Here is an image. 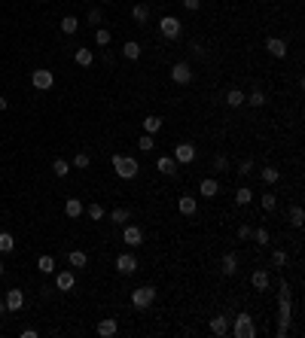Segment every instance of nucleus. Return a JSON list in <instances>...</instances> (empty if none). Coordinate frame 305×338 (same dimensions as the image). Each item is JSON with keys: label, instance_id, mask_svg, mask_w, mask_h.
I'll return each mask as SVG.
<instances>
[{"label": "nucleus", "instance_id": "f257e3e1", "mask_svg": "<svg viewBox=\"0 0 305 338\" xmlns=\"http://www.w3.org/2000/svg\"><path fill=\"white\" fill-rule=\"evenodd\" d=\"M290 320H293V292H290L287 280H281L278 283V329H275L278 338H284L290 332Z\"/></svg>", "mask_w": 305, "mask_h": 338}, {"label": "nucleus", "instance_id": "f03ea898", "mask_svg": "<svg viewBox=\"0 0 305 338\" xmlns=\"http://www.w3.org/2000/svg\"><path fill=\"white\" fill-rule=\"evenodd\" d=\"M113 171H116V177H119V180H134V177H137V171H140V165H137V159H134V156H122V153H116V156H113Z\"/></svg>", "mask_w": 305, "mask_h": 338}, {"label": "nucleus", "instance_id": "7ed1b4c3", "mask_svg": "<svg viewBox=\"0 0 305 338\" xmlns=\"http://www.w3.org/2000/svg\"><path fill=\"white\" fill-rule=\"evenodd\" d=\"M229 332H232L235 338H256L253 317H250V314H238V317H235V323L229 326Z\"/></svg>", "mask_w": 305, "mask_h": 338}, {"label": "nucleus", "instance_id": "20e7f679", "mask_svg": "<svg viewBox=\"0 0 305 338\" xmlns=\"http://www.w3.org/2000/svg\"><path fill=\"white\" fill-rule=\"evenodd\" d=\"M152 302H156V286H137L134 292H131V305L137 308V311H143V308H149Z\"/></svg>", "mask_w": 305, "mask_h": 338}, {"label": "nucleus", "instance_id": "39448f33", "mask_svg": "<svg viewBox=\"0 0 305 338\" xmlns=\"http://www.w3.org/2000/svg\"><path fill=\"white\" fill-rule=\"evenodd\" d=\"M31 86H34V89H40V92L52 89V86H55V73H52V70H46V67H37V70L31 73Z\"/></svg>", "mask_w": 305, "mask_h": 338}, {"label": "nucleus", "instance_id": "423d86ee", "mask_svg": "<svg viewBox=\"0 0 305 338\" xmlns=\"http://www.w3.org/2000/svg\"><path fill=\"white\" fill-rule=\"evenodd\" d=\"M180 19L177 16H162V22H159V34L165 37V40H177L180 37Z\"/></svg>", "mask_w": 305, "mask_h": 338}, {"label": "nucleus", "instance_id": "0eeeda50", "mask_svg": "<svg viewBox=\"0 0 305 338\" xmlns=\"http://www.w3.org/2000/svg\"><path fill=\"white\" fill-rule=\"evenodd\" d=\"M193 77H196V73H193V67H189V61H177L171 67V80L177 86H189V83H193Z\"/></svg>", "mask_w": 305, "mask_h": 338}, {"label": "nucleus", "instance_id": "6e6552de", "mask_svg": "<svg viewBox=\"0 0 305 338\" xmlns=\"http://www.w3.org/2000/svg\"><path fill=\"white\" fill-rule=\"evenodd\" d=\"M171 156H174L177 165H193V162H196V146H193V143H177Z\"/></svg>", "mask_w": 305, "mask_h": 338}, {"label": "nucleus", "instance_id": "1a4fd4ad", "mask_svg": "<svg viewBox=\"0 0 305 338\" xmlns=\"http://www.w3.org/2000/svg\"><path fill=\"white\" fill-rule=\"evenodd\" d=\"M122 244H128V247H140V244H143V229H140V225L125 222V229H122Z\"/></svg>", "mask_w": 305, "mask_h": 338}, {"label": "nucleus", "instance_id": "9d476101", "mask_svg": "<svg viewBox=\"0 0 305 338\" xmlns=\"http://www.w3.org/2000/svg\"><path fill=\"white\" fill-rule=\"evenodd\" d=\"M4 302H7V311H13V314H19L22 308H25V292L16 286V289H7V298H4Z\"/></svg>", "mask_w": 305, "mask_h": 338}, {"label": "nucleus", "instance_id": "9b49d317", "mask_svg": "<svg viewBox=\"0 0 305 338\" xmlns=\"http://www.w3.org/2000/svg\"><path fill=\"white\" fill-rule=\"evenodd\" d=\"M116 271H119V274H134V271H137V259H134L131 253H119V256H116Z\"/></svg>", "mask_w": 305, "mask_h": 338}, {"label": "nucleus", "instance_id": "f8f14e48", "mask_svg": "<svg viewBox=\"0 0 305 338\" xmlns=\"http://www.w3.org/2000/svg\"><path fill=\"white\" fill-rule=\"evenodd\" d=\"M250 286H253V289H259V292H265V289L272 286V277H269V271H265V268H256V271L250 274Z\"/></svg>", "mask_w": 305, "mask_h": 338}, {"label": "nucleus", "instance_id": "ddd939ff", "mask_svg": "<svg viewBox=\"0 0 305 338\" xmlns=\"http://www.w3.org/2000/svg\"><path fill=\"white\" fill-rule=\"evenodd\" d=\"M265 49H269L272 58H287V43L281 37H269V40H265Z\"/></svg>", "mask_w": 305, "mask_h": 338}, {"label": "nucleus", "instance_id": "4468645a", "mask_svg": "<svg viewBox=\"0 0 305 338\" xmlns=\"http://www.w3.org/2000/svg\"><path fill=\"white\" fill-rule=\"evenodd\" d=\"M220 271H223L226 277H235V274H238V256H235V253H226L223 262H220Z\"/></svg>", "mask_w": 305, "mask_h": 338}, {"label": "nucleus", "instance_id": "2eb2a0df", "mask_svg": "<svg viewBox=\"0 0 305 338\" xmlns=\"http://www.w3.org/2000/svg\"><path fill=\"white\" fill-rule=\"evenodd\" d=\"M199 195H205V198H217V195H220V183H217L214 177H205V180L199 183Z\"/></svg>", "mask_w": 305, "mask_h": 338}, {"label": "nucleus", "instance_id": "dca6fc26", "mask_svg": "<svg viewBox=\"0 0 305 338\" xmlns=\"http://www.w3.org/2000/svg\"><path fill=\"white\" fill-rule=\"evenodd\" d=\"M177 210H180L183 216H196V210H199V201H196L193 195H180V198H177Z\"/></svg>", "mask_w": 305, "mask_h": 338}, {"label": "nucleus", "instance_id": "f3484780", "mask_svg": "<svg viewBox=\"0 0 305 338\" xmlns=\"http://www.w3.org/2000/svg\"><path fill=\"white\" fill-rule=\"evenodd\" d=\"M119 332V323H116V317H104L101 323H98V335L101 338H113Z\"/></svg>", "mask_w": 305, "mask_h": 338}, {"label": "nucleus", "instance_id": "a211bd4d", "mask_svg": "<svg viewBox=\"0 0 305 338\" xmlns=\"http://www.w3.org/2000/svg\"><path fill=\"white\" fill-rule=\"evenodd\" d=\"M73 283H76V277H73V271H58L55 274V289H61V292H70L73 289Z\"/></svg>", "mask_w": 305, "mask_h": 338}, {"label": "nucleus", "instance_id": "6ab92c4d", "mask_svg": "<svg viewBox=\"0 0 305 338\" xmlns=\"http://www.w3.org/2000/svg\"><path fill=\"white\" fill-rule=\"evenodd\" d=\"M211 332L214 335H229V317H223V314H217V317H211Z\"/></svg>", "mask_w": 305, "mask_h": 338}, {"label": "nucleus", "instance_id": "aec40b11", "mask_svg": "<svg viewBox=\"0 0 305 338\" xmlns=\"http://www.w3.org/2000/svg\"><path fill=\"white\" fill-rule=\"evenodd\" d=\"M73 61H76V64H80V67H92V64H95V55H92V49H86V46H80V49H76V52H73Z\"/></svg>", "mask_w": 305, "mask_h": 338}, {"label": "nucleus", "instance_id": "412c9836", "mask_svg": "<svg viewBox=\"0 0 305 338\" xmlns=\"http://www.w3.org/2000/svg\"><path fill=\"white\" fill-rule=\"evenodd\" d=\"M83 210H86V207H83V201H80V198H67L64 213H67L70 219H80V216H83Z\"/></svg>", "mask_w": 305, "mask_h": 338}, {"label": "nucleus", "instance_id": "4be33fe9", "mask_svg": "<svg viewBox=\"0 0 305 338\" xmlns=\"http://www.w3.org/2000/svg\"><path fill=\"white\" fill-rule=\"evenodd\" d=\"M156 168H159L162 174H168V177H171V174H177V162H174V156H159V159H156Z\"/></svg>", "mask_w": 305, "mask_h": 338}, {"label": "nucleus", "instance_id": "5701e85b", "mask_svg": "<svg viewBox=\"0 0 305 338\" xmlns=\"http://www.w3.org/2000/svg\"><path fill=\"white\" fill-rule=\"evenodd\" d=\"M122 55H125L128 61H137V58H140V43H137V40H125V43H122Z\"/></svg>", "mask_w": 305, "mask_h": 338}, {"label": "nucleus", "instance_id": "b1692460", "mask_svg": "<svg viewBox=\"0 0 305 338\" xmlns=\"http://www.w3.org/2000/svg\"><path fill=\"white\" fill-rule=\"evenodd\" d=\"M131 19H134L137 25H146V22H149V7H146V4L131 7Z\"/></svg>", "mask_w": 305, "mask_h": 338}, {"label": "nucleus", "instance_id": "393cba45", "mask_svg": "<svg viewBox=\"0 0 305 338\" xmlns=\"http://www.w3.org/2000/svg\"><path fill=\"white\" fill-rule=\"evenodd\" d=\"M67 262H70L73 268H86V262H89V256H86L83 250H70V253H67Z\"/></svg>", "mask_w": 305, "mask_h": 338}, {"label": "nucleus", "instance_id": "a878e982", "mask_svg": "<svg viewBox=\"0 0 305 338\" xmlns=\"http://www.w3.org/2000/svg\"><path fill=\"white\" fill-rule=\"evenodd\" d=\"M37 268H40L43 274H55V259H52L49 253H43L40 259H37Z\"/></svg>", "mask_w": 305, "mask_h": 338}, {"label": "nucleus", "instance_id": "bb28decb", "mask_svg": "<svg viewBox=\"0 0 305 338\" xmlns=\"http://www.w3.org/2000/svg\"><path fill=\"white\" fill-rule=\"evenodd\" d=\"M61 31H64L67 37H73L76 31H80V22H76V16H64V19H61Z\"/></svg>", "mask_w": 305, "mask_h": 338}, {"label": "nucleus", "instance_id": "cd10ccee", "mask_svg": "<svg viewBox=\"0 0 305 338\" xmlns=\"http://www.w3.org/2000/svg\"><path fill=\"white\" fill-rule=\"evenodd\" d=\"M265 101H269V98H265L259 89H253L250 95H244V104H250V107H265Z\"/></svg>", "mask_w": 305, "mask_h": 338}, {"label": "nucleus", "instance_id": "c85d7f7f", "mask_svg": "<svg viewBox=\"0 0 305 338\" xmlns=\"http://www.w3.org/2000/svg\"><path fill=\"white\" fill-rule=\"evenodd\" d=\"M226 104H229V107H241V104H244V92H241V89H229V92H226Z\"/></svg>", "mask_w": 305, "mask_h": 338}, {"label": "nucleus", "instance_id": "c756f323", "mask_svg": "<svg viewBox=\"0 0 305 338\" xmlns=\"http://www.w3.org/2000/svg\"><path fill=\"white\" fill-rule=\"evenodd\" d=\"M162 122H165L162 116H146V119H143V131H146V134H156V131L162 128Z\"/></svg>", "mask_w": 305, "mask_h": 338}, {"label": "nucleus", "instance_id": "7c9ffc66", "mask_svg": "<svg viewBox=\"0 0 305 338\" xmlns=\"http://www.w3.org/2000/svg\"><path fill=\"white\" fill-rule=\"evenodd\" d=\"M110 219L116 222V225H125V222L131 219V210H128V207H116V210L110 213Z\"/></svg>", "mask_w": 305, "mask_h": 338}, {"label": "nucleus", "instance_id": "2f4dec72", "mask_svg": "<svg viewBox=\"0 0 305 338\" xmlns=\"http://www.w3.org/2000/svg\"><path fill=\"white\" fill-rule=\"evenodd\" d=\"M302 222H305V213H302L299 204H293L290 207V225H293V229H302Z\"/></svg>", "mask_w": 305, "mask_h": 338}, {"label": "nucleus", "instance_id": "473e14b6", "mask_svg": "<svg viewBox=\"0 0 305 338\" xmlns=\"http://www.w3.org/2000/svg\"><path fill=\"white\" fill-rule=\"evenodd\" d=\"M253 201V189H247V186H241V189H235V204H250Z\"/></svg>", "mask_w": 305, "mask_h": 338}, {"label": "nucleus", "instance_id": "72a5a7b5", "mask_svg": "<svg viewBox=\"0 0 305 338\" xmlns=\"http://www.w3.org/2000/svg\"><path fill=\"white\" fill-rule=\"evenodd\" d=\"M16 250V238L10 232H0V253H13Z\"/></svg>", "mask_w": 305, "mask_h": 338}, {"label": "nucleus", "instance_id": "f704fd0d", "mask_svg": "<svg viewBox=\"0 0 305 338\" xmlns=\"http://www.w3.org/2000/svg\"><path fill=\"white\" fill-rule=\"evenodd\" d=\"M52 174H55V177H67V174H70V162L55 159V162H52Z\"/></svg>", "mask_w": 305, "mask_h": 338}, {"label": "nucleus", "instance_id": "c9c22d12", "mask_svg": "<svg viewBox=\"0 0 305 338\" xmlns=\"http://www.w3.org/2000/svg\"><path fill=\"white\" fill-rule=\"evenodd\" d=\"M262 180L269 183V186H275V183L281 180V171H278V168H272V165H269V168H262Z\"/></svg>", "mask_w": 305, "mask_h": 338}, {"label": "nucleus", "instance_id": "e433bc0d", "mask_svg": "<svg viewBox=\"0 0 305 338\" xmlns=\"http://www.w3.org/2000/svg\"><path fill=\"white\" fill-rule=\"evenodd\" d=\"M86 213H89V219H95V222H98V219H104V213H107V210H104L98 201H92V204L86 207Z\"/></svg>", "mask_w": 305, "mask_h": 338}, {"label": "nucleus", "instance_id": "4c0bfd02", "mask_svg": "<svg viewBox=\"0 0 305 338\" xmlns=\"http://www.w3.org/2000/svg\"><path fill=\"white\" fill-rule=\"evenodd\" d=\"M95 43H98V46H110V31H107V28H98V31H95Z\"/></svg>", "mask_w": 305, "mask_h": 338}, {"label": "nucleus", "instance_id": "58836bf2", "mask_svg": "<svg viewBox=\"0 0 305 338\" xmlns=\"http://www.w3.org/2000/svg\"><path fill=\"white\" fill-rule=\"evenodd\" d=\"M272 265H275V268H284V265H287V253H284V250H275V253H272Z\"/></svg>", "mask_w": 305, "mask_h": 338}, {"label": "nucleus", "instance_id": "ea45409f", "mask_svg": "<svg viewBox=\"0 0 305 338\" xmlns=\"http://www.w3.org/2000/svg\"><path fill=\"white\" fill-rule=\"evenodd\" d=\"M89 22H92V25H101V22H104V10H101V7H92V10H89Z\"/></svg>", "mask_w": 305, "mask_h": 338}, {"label": "nucleus", "instance_id": "a19ab883", "mask_svg": "<svg viewBox=\"0 0 305 338\" xmlns=\"http://www.w3.org/2000/svg\"><path fill=\"white\" fill-rule=\"evenodd\" d=\"M89 165H92V159H89L86 153H80V156L73 159V165H70V168H80V171H83V168H89Z\"/></svg>", "mask_w": 305, "mask_h": 338}, {"label": "nucleus", "instance_id": "79ce46f5", "mask_svg": "<svg viewBox=\"0 0 305 338\" xmlns=\"http://www.w3.org/2000/svg\"><path fill=\"white\" fill-rule=\"evenodd\" d=\"M278 207V198L275 195H262V210H275Z\"/></svg>", "mask_w": 305, "mask_h": 338}, {"label": "nucleus", "instance_id": "37998d69", "mask_svg": "<svg viewBox=\"0 0 305 338\" xmlns=\"http://www.w3.org/2000/svg\"><path fill=\"white\" fill-rule=\"evenodd\" d=\"M250 235H253V229L244 222V225H238V241H250Z\"/></svg>", "mask_w": 305, "mask_h": 338}, {"label": "nucleus", "instance_id": "c03bdc74", "mask_svg": "<svg viewBox=\"0 0 305 338\" xmlns=\"http://www.w3.org/2000/svg\"><path fill=\"white\" fill-rule=\"evenodd\" d=\"M250 238H256V244H262V247L269 244V232H265V229H256V232H253Z\"/></svg>", "mask_w": 305, "mask_h": 338}, {"label": "nucleus", "instance_id": "a18cd8bd", "mask_svg": "<svg viewBox=\"0 0 305 338\" xmlns=\"http://www.w3.org/2000/svg\"><path fill=\"white\" fill-rule=\"evenodd\" d=\"M250 171H253V159H244V162L238 165V174H241V177H247Z\"/></svg>", "mask_w": 305, "mask_h": 338}, {"label": "nucleus", "instance_id": "49530a36", "mask_svg": "<svg viewBox=\"0 0 305 338\" xmlns=\"http://www.w3.org/2000/svg\"><path fill=\"white\" fill-rule=\"evenodd\" d=\"M180 4H183V10H186V13H196V10L202 7V0H180Z\"/></svg>", "mask_w": 305, "mask_h": 338}, {"label": "nucleus", "instance_id": "de8ad7c7", "mask_svg": "<svg viewBox=\"0 0 305 338\" xmlns=\"http://www.w3.org/2000/svg\"><path fill=\"white\" fill-rule=\"evenodd\" d=\"M152 146H156V143H152V134H143L140 137V149H143V153H149Z\"/></svg>", "mask_w": 305, "mask_h": 338}, {"label": "nucleus", "instance_id": "09e8293b", "mask_svg": "<svg viewBox=\"0 0 305 338\" xmlns=\"http://www.w3.org/2000/svg\"><path fill=\"white\" fill-rule=\"evenodd\" d=\"M226 168H229V159L226 156H217L214 159V171H226Z\"/></svg>", "mask_w": 305, "mask_h": 338}, {"label": "nucleus", "instance_id": "8fccbe9b", "mask_svg": "<svg viewBox=\"0 0 305 338\" xmlns=\"http://www.w3.org/2000/svg\"><path fill=\"white\" fill-rule=\"evenodd\" d=\"M22 338H37V329H22Z\"/></svg>", "mask_w": 305, "mask_h": 338}, {"label": "nucleus", "instance_id": "3c124183", "mask_svg": "<svg viewBox=\"0 0 305 338\" xmlns=\"http://www.w3.org/2000/svg\"><path fill=\"white\" fill-rule=\"evenodd\" d=\"M7 107H10V101H7V98H0V113H4Z\"/></svg>", "mask_w": 305, "mask_h": 338}, {"label": "nucleus", "instance_id": "603ef678", "mask_svg": "<svg viewBox=\"0 0 305 338\" xmlns=\"http://www.w3.org/2000/svg\"><path fill=\"white\" fill-rule=\"evenodd\" d=\"M7 274V265H4V262H0V277H4Z\"/></svg>", "mask_w": 305, "mask_h": 338}, {"label": "nucleus", "instance_id": "864d4df0", "mask_svg": "<svg viewBox=\"0 0 305 338\" xmlns=\"http://www.w3.org/2000/svg\"><path fill=\"white\" fill-rule=\"evenodd\" d=\"M0 314H7V302H0Z\"/></svg>", "mask_w": 305, "mask_h": 338}]
</instances>
